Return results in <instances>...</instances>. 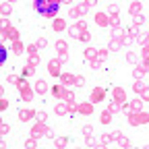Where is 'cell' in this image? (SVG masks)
<instances>
[{
	"mask_svg": "<svg viewBox=\"0 0 149 149\" xmlns=\"http://www.w3.org/2000/svg\"><path fill=\"white\" fill-rule=\"evenodd\" d=\"M100 143H102V147H108V145L112 143V135H110V133L102 135V141H100Z\"/></svg>",
	"mask_w": 149,
	"mask_h": 149,
	"instance_id": "cell-33",
	"label": "cell"
},
{
	"mask_svg": "<svg viewBox=\"0 0 149 149\" xmlns=\"http://www.w3.org/2000/svg\"><path fill=\"white\" fill-rule=\"evenodd\" d=\"M54 112H56L58 116H66V114H68V104H66L64 100H62V102H58V104L54 106Z\"/></svg>",
	"mask_w": 149,
	"mask_h": 149,
	"instance_id": "cell-11",
	"label": "cell"
},
{
	"mask_svg": "<svg viewBox=\"0 0 149 149\" xmlns=\"http://www.w3.org/2000/svg\"><path fill=\"white\" fill-rule=\"evenodd\" d=\"M112 95H114V102H116V104H124V102H126V91H124L122 87H114Z\"/></svg>",
	"mask_w": 149,
	"mask_h": 149,
	"instance_id": "cell-9",
	"label": "cell"
},
{
	"mask_svg": "<svg viewBox=\"0 0 149 149\" xmlns=\"http://www.w3.org/2000/svg\"><path fill=\"white\" fill-rule=\"evenodd\" d=\"M128 108H130V114H133V112H141L143 110V104H141V100H135V102L128 104Z\"/></svg>",
	"mask_w": 149,
	"mask_h": 149,
	"instance_id": "cell-22",
	"label": "cell"
},
{
	"mask_svg": "<svg viewBox=\"0 0 149 149\" xmlns=\"http://www.w3.org/2000/svg\"><path fill=\"white\" fill-rule=\"evenodd\" d=\"M2 37H4V40H10L13 44H15V42H21V40H19V31L6 21V19L2 21Z\"/></svg>",
	"mask_w": 149,
	"mask_h": 149,
	"instance_id": "cell-2",
	"label": "cell"
},
{
	"mask_svg": "<svg viewBox=\"0 0 149 149\" xmlns=\"http://www.w3.org/2000/svg\"><path fill=\"white\" fill-rule=\"evenodd\" d=\"M25 50H27V54H37V50H40V48H37L35 44H29V46H27Z\"/></svg>",
	"mask_w": 149,
	"mask_h": 149,
	"instance_id": "cell-48",
	"label": "cell"
},
{
	"mask_svg": "<svg viewBox=\"0 0 149 149\" xmlns=\"http://www.w3.org/2000/svg\"><path fill=\"white\" fill-rule=\"evenodd\" d=\"M83 4H85V8H93V6H95V4H97V2H95V0H85V2H83Z\"/></svg>",
	"mask_w": 149,
	"mask_h": 149,
	"instance_id": "cell-54",
	"label": "cell"
},
{
	"mask_svg": "<svg viewBox=\"0 0 149 149\" xmlns=\"http://www.w3.org/2000/svg\"><path fill=\"white\" fill-rule=\"evenodd\" d=\"M0 133H2V135L8 133V124H6V122H2V126H0Z\"/></svg>",
	"mask_w": 149,
	"mask_h": 149,
	"instance_id": "cell-57",
	"label": "cell"
},
{
	"mask_svg": "<svg viewBox=\"0 0 149 149\" xmlns=\"http://www.w3.org/2000/svg\"><path fill=\"white\" fill-rule=\"evenodd\" d=\"M58 62L60 64H66L68 62V54H58Z\"/></svg>",
	"mask_w": 149,
	"mask_h": 149,
	"instance_id": "cell-51",
	"label": "cell"
},
{
	"mask_svg": "<svg viewBox=\"0 0 149 149\" xmlns=\"http://www.w3.org/2000/svg\"><path fill=\"white\" fill-rule=\"evenodd\" d=\"M95 23L102 25V27H108V25H110V19H108L106 13H97V15H95Z\"/></svg>",
	"mask_w": 149,
	"mask_h": 149,
	"instance_id": "cell-13",
	"label": "cell"
},
{
	"mask_svg": "<svg viewBox=\"0 0 149 149\" xmlns=\"http://www.w3.org/2000/svg\"><path fill=\"white\" fill-rule=\"evenodd\" d=\"M66 50H68L66 42H62V40H58V42H56V52H58V54H66Z\"/></svg>",
	"mask_w": 149,
	"mask_h": 149,
	"instance_id": "cell-26",
	"label": "cell"
},
{
	"mask_svg": "<svg viewBox=\"0 0 149 149\" xmlns=\"http://www.w3.org/2000/svg\"><path fill=\"white\" fill-rule=\"evenodd\" d=\"M104 95H106V91H104L102 87H95V89L91 91V100H89V102H91V104H97V102L104 100Z\"/></svg>",
	"mask_w": 149,
	"mask_h": 149,
	"instance_id": "cell-10",
	"label": "cell"
},
{
	"mask_svg": "<svg viewBox=\"0 0 149 149\" xmlns=\"http://www.w3.org/2000/svg\"><path fill=\"white\" fill-rule=\"evenodd\" d=\"M133 74H135V79H141L143 74H147V66H141V64H137V66H135V72H133Z\"/></svg>",
	"mask_w": 149,
	"mask_h": 149,
	"instance_id": "cell-24",
	"label": "cell"
},
{
	"mask_svg": "<svg viewBox=\"0 0 149 149\" xmlns=\"http://www.w3.org/2000/svg\"><path fill=\"white\" fill-rule=\"evenodd\" d=\"M143 23H145L143 15H137V17H135V25H143Z\"/></svg>",
	"mask_w": 149,
	"mask_h": 149,
	"instance_id": "cell-56",
	"label": "cell"
},
{
	"mask_svg": "<svg viewBox=\"0 0 149 149\" xmlns=\"http://www.w3.org/2000/svg\"><path fill=\"white\" fill-rule=\"evenodd\" d=\"M85 58H87V60L97 58V50H95V48H87V50H85Z\"/></svg>",
	"mask_w": 149,
	"mask_h": 149,
	"instance_id": "cell-31",
	"label": "cell"
},
{
	"mask_svg": "<svg viewBox=\"0 0 149 149\" xmlns=\"http://www.w3.org/2000/svg\"><path fill=\"white\" fill-rule=\"evenodd\" d=\"M83 83H85V79L81 77V74H74V85H77V87H81Z\"/></svg>",
	"mask_w": 149,
	"mask_h": 149,
	"instance_id": "cell-49",
	"label": "cell"
},
{
	"mask_svg": "<svg viewBox=\"0 0 149 149\" xmlns=\"http://www.w3.org/2000/svg\"><path fill=\"white\" fill-rule=\"evenodd\" d=\"M0 60H2V62L6 60V52H4V50H0Z\"/></svg>",
	"mask_w": 149,
	"mask_h": 149,
	"instance_id": "cell-59",
	"label": "cell"
},
{
	"mask_svg": "<svg viewBox=\"0 0 149 149\" xmlns=\"http://www.w3.org/2000/svg\"><path fill=\"white\" fill-rule=\"evenodd\" d=\"M35 116V112L33 110H21V112H19V118H21L23 122H27L29 118H33Z\"/></svg>",
	"mask_w": 149,
	"mask_h": 149,
	"instance_id": "cell-18",
	"label": "cell"
},
{
	"mask_svg": "<svg viewBox=\"0 0 149 149\" xmlns=\"http://www.w3.org/2000/svg\"><path fill=\"white\" fill-rule=\"evenodd\" d=\"M62 100H64L66 104H70V102H77V100H74V93H72V91H68V89L64 91V97H62Z\"/></svg>",
	"mask_w": 149,
	"mask_h": 149,
	"instance_id": "cell-36",
	"label": "cell"
},
{
	"mask_svg": "<svg viewBox=\"0 0 149 149\" xmlns=\"http://www.w3.org/2000/svg\"><path fill=\"white\" fill-rule=\"evenodd\" d=\"M85 13H87V8H85L83 2H81V4H72V8H68V15H70L72 19H81Z\"/></svg>",
	"mask_w": 149,
	"mask_h": 149,
	"instance_id": "cell-6",
	"label": "cell"
},
{
	"mask_svg": "<svg viewBox=\"0 0 149 149\" xmlns=\"http://www.w3.org/2000/svg\"><path fill=\"white\" fill-rule=\"evenodd\" d=\"M6 81H8V83H15V85H17V83L21 81V79H19V77H15V74H8V77H6Z\"/></svg>",
	"mask_w": 149,
	"mask_h": 149,
	"instance_id": "cell-53",
	"label": "cell"
},
{
	"mask_svg": "<svg viewBox=\"0 0 149 149\" xmlns=\"http://www.w3.org/2000/svg\"><path fill=\"white\" fill-rule=\"evenodd\" d=\"M17 87H19V93H21V97L25 100V102H31L33 100V91H31V87H29V83L27 81H19L17 83Z\"/></svg>",
	"mask_w": 149,
	"mask_h": 149,
	"instance_id": "cell-4",
	"label": "cell"
},
{
	"mask_svg": "<svg viewBox=\"0 0 149 149\" xmlns=\"http://www.w3.org/2000/svg\"><path fill=\"white\" fill-rule=\"evenodd\" d=\"M108 19H110V25H112V27H120V19H118V15H110Z\"/></svg>",
	"mask_w": 149,
	"mask_h": 149,
	"instance_id": "cell-38",
	"label": "cell"
},
{
	"mask_svg": "<svg viewBox=\"0 0 149 149\" xmlns=\"http://www.w3.org/2000/svg\"><path fill=\"white\" fill-rule=\"evenodd\" d=\"M149 122V116H147V112L141 110V112H133V114H128V124H133V126H139V124H147Z\"/></svg>",
	"mask_w": 149,
	"mask_h": 149,
	"instance_id": "cell-3",
	"label": "cell"
},
{
	"mask_svg": "<svg viewBox=\"0 0 149 149\" xmlns=\"http://www.w3.org/2000/svg\"><path fill=\"white\" fill-rule=\"evenodd\" d=\"M85 145H87V147H93V149H97V147H102V143H100V141H95V139H93V135H91V137H87Z\"/></svg>",
	"mask_w": 149,
	"mask_h": 149,
	"instance_id": "cell-29",
	"label": "cell"
},
{
	"mask_svg": "<svg viewBox=\"0 0 149 149\" xmlns=\"http://www.w3.org/2000/svg\"><path fill=\"white\" fill-rule=\"evenodd\" d=\"M112 135V141H118L120 137H122V133H120V130H114V133H110Z\"/></svg>",
	"mask_w": 149,
	"mask_h": 149,
	"instance_id": "cell-55",
	"label": "cell"
},
{
	"mask_svg": "<svg viewBox=\"0 0 149 149\" xmlns=\"http://www.w3.org/2000/svg\"><path fill=\"white\" fill-rule=\"evenodd\" d=\"M116 143H118V147H122V149H128V147H133V143H130V141H128L124 135H122V137H120Z\"/></svg>",
	"mask_w": 149,
	"mask_h": 149,
	"instance_id": "cell-28",
	"label": "cell"
},
{
	"mask_svg": "<svg viewBox=\"0 0 149 149\" xmlns=\"http://www.w3.org/2000/svg\"><path fill=\"white\" fill-rule=\"evenodd\" d=\"M46 44H48V40H46V37H40V40L35 42V46H37V48H46Z\"/></svg>",
	"mask_w": 149,
	"mask_h": 149,
	"instance_id": "cell-50",
	"label": "cell"
},
{
	"mask_svg": "<svg viewBox=\"0 0 149 149\" xmlns=\"http://www.w3.org/2000/svg\"><path fill=\"white\" fill-rule=\"evenodd\" d=\"M77 112H81V114H85V116H89V114H93V104L91 102H85V104H79V110Z\"/></svg>",
	"mask_w": 149,
	"mask_h": 149,
	"instance_id": "cell-12",
	"label": "cell"
},
{
	"mask_svg": "<svg viewBox=\"0 0 149 149\" xmlns=\"http://www.w3.org/2000/svg\"><path fill=\"white\" fill-rule=\"evenodd\" d=\"M81 130H83V135H85V139L93 135V126H91V124H83V128H81Z\"/></svg>",
	"mask_w": 149,
	"mask_h": 149,
	"instance_id": "cell-37",
	"label": "cell"
},
{
	"mask_svg": "<svg viewBox=\"0 0 149 149\" xmlns=\"http://www.w3.org/2000/svg\"><path fill=\"white\" fill-rule=\"evenodd\" d=\"M133 42H135V40H133V37H130L128 33H124V37H122V40H120V44H122V46H130V44H133Z\"/></svg>",
	"mask_w": 149,
	"mask_h": 149,
	"instance_id": "cell-42",
	"label": "cell"
},
{
	"mask_svg": "<svg viewBox=\"0 0 149 149\" xmlns=\"http://www.w3.org/2000/svg\"><path fill=\"white\" fill-rule=\"evenodd\" d=\"M106 58H108V50H97V60H102V62H104Z\"/></svg>",
	"mask_w": 149,
	"mask_h": 149,
	"instance_id": "cell-46",
	"label": "cell"
},
{
	"mask_svg": "<svg viewBox=\"0 0 149 149\" xmlns=\"http://www.w3.org/2000/svg\"><path fill=\"white\" fill-rule=\"evenodd\" d=\"M108 112H110V114H116V112H120V104H116L114 100H112V102L108 104Z\"/></svg>",
	"mask_w": 149,
	"mask_h": 149,
	"instance_id": "cell-30",
	"label": "cell"
},
{
	"mask_svg": "<svg viewBox=\"0 0 149 149\" xmlns=\"http://www.w3.org/2000/svg\"><path fill=\"white\" fill-rule=\"evenodd\" d=\"M46 137H50V139H54V133H52V128H48V130H46Z\"/></svg>",
	"mask_w": 149,
	"mask_h": 149,
	"instance_id": "cell-60",
	"label": "cell"
},
{
	"mask_svg": "<svg viewBox=\"0 0 149 149\" xmlns=\"http://www.w3.org/2000/svg\"><path fill=\"white\" fill-rule=\"evenodd\" d=\"M126 60H128L130 64H137V56H135V52H128V54H126Z\"/></svg>",
	"mask_w": 149,
	"mask_h": 149,
	"instance_id": "cell-47",
	"label": "cell"
},
{
	"mask_svg": "<svg viewBox=\"0 0 149 149\" xmlns=\"http://www.w3.org/2000/svg\"><path fill=\"white\" fill-rule=\"evenodd\" d=\"M128 35L133 37V40L137 42L139 37H141V31H139V25H130V29H128Z\"/></svg>",
	"mask_w": 149,
	"mask_h": 149,
	"instance_id": "cell-20",
	"label": "cell"
},
{
	"mask_svg": "<svg viewBox=\"0 0 149 149\" xmlns=\"http://www.w3.org/2000/svg\"><path fill=\"white\" fill-rule=\"evenodd\" d=\"M37 62H40V54H29V60H27V64L37 66Z\"/></svg>",
	"mask_w": 149,
	"mask_h": 149,
	"instance_id": "cell-39",
	"label": "cell"
},
{
	"mask_svg": "<svg viewBox=\"0 0 149 149\" xmlns=\"http://www.w3.org/2000/svg\"><path fill=\"white\" fill-rule=\"evenodd\" d=\"M83 31H87V23L85 21H79L77 25H72V27H68V33L74 37V40H81V35H83Z\"/></svg>",
	"mask_w": 149,
	"mask_h": 149,
	"instance_id": "cell-5",
	"label": "cell"
},
{
	"mask_svg": "<svg viewBox=\"0 0 149 149\" xmlns=\"http://www.w3.org/2000/svg\"><path fill=\"white\" fill-rule=\"evenodd\" d=\"M118 13H120L118 4H110V6H108V15H118Z\"/></svg>",
	"mask_w": 149,
	"mask_h": 149,
	"instance_id": "cell-45",
	"label": "cell"
},
{
	"mask_svg": "<svg viewBox=\"0 0 149 149\" xmlns=\"http://www.w3.org/2000/svg\"><path fill=\"white\" fill-rule=\"evenodd\" d=\"M35 72V66L33 64H25L23 66V74H25V77H29V74H33Z\"/></svg>",
	"mask_w": 149,
	"mask_h": 149,
	"instance_id": "cell-40",
	"label": "cell"
},
{
	"mask_svg": "<svg viewBox=\"0 0 149 149\" xmlns=\"http://www.w3.org/2000/svg\"><path fill=\"white\" fill-rule=\"evenodd\" d=\"M35 118H37V122H44V124H46L48 114H46V112H35Z\"/></svg>",
	"mask_w": 149,
	"mask_h": 149,
	"instance_id": "cell-41",
	"label": "cell"
},
{
	"mask_svg": "<svg viewBox=\"0 0 149 149\" xmlns=\"http://www.w3.org/2000/svg\"><path fill=\"white\" fill-rule=\"evenodd\" d=\"M60 68H62V64L58 62V58H52V60L48 62V72L52 74V77H58V74H62Z\"/></svg>",
	"mask_w": 149,
	"mask_h": 149,
	"instance_id": "cell-7",
	"label": "cell"
},
{
	"mask_svg": "<svg viewBox=\"0 0 149 149\" xmlns=\"http://www.w3.org/2000/svg\"><path fill=\"white\" fill-rule=\"evenodd\" d=\"M54 147H56V149L68 147V139H66V137H54Z\"/></svg>",
	"mask_w": 149,
	"mask_h": 149,
	"instance_id": "cell-15",
	"label": "cell"
},
{
	"mask_svg": "<svg viewBox=\"0 0 149 149\" xmlns=\"http://www.w3.org/2000/svg\"><path fill=\"white\" fill-rule=\"evenodd\" d=\"M46 89H48V83H46V81H42V79H40V81L35 83V91L40 93V95H44V93H46Z\"/></svg>",
	"mask_w": 149,
	"mask_h": 149,
	"instance_id": "cell-21",
	"label": "cell"
},
{
	"mask_svg": "<svg viewBox=\"0 0 149 149\" xmlns=\"http://www.w3.org/2000/svg\"><path fill=\"white\" fill-rule=\"evenodd\" d=\"M64 91H66V87H64V85H54V87H52L54 97H58V100H62V97H64Z\"/></svg>",
	"mask_w": 149,
	"mask_h": 149,
	"instance_id": "cell-16",
	"label": "cell"
},
{
	"mask_svg": "<svg viewBox=\"0 0 149 149\" xmlns=\"http://www.w3.org/2000/svg\"><path fill=\"white\" fill-rule=\"evenodd\" d=\"M64 27H66V23L62 21V19H54V23H52V29L54 31H62Z\"/></svg>",
	"mask_w": 149,
	"mask_h": 149,
	"instance_id": "cell-25",
	"label": "cell"
},
{
	"mask_svg": "<svg viewBox=\"0 0 149 149\" xmlns=\"http://www.w3.org/2000/svg\"><path fill=\"white\" fill-rule=\"evenodd\" d=\"M81 42H91V33H89V31H83V35H81Z\"/></svg>",
	"mask_w": 149,
	"mask_h": 149,
	"instance_id": "cell-52",
	"label": "cell"
},
{
	"mask_svg": "<svg viewBox=\"0 0 149 149\" xmlns=\"http://www.w3.org/2000/svg\"><path fill=\"white\" fill-rule=\"evenodd\" d=\"M108 50H110V52H118V50H122V44H120L118 40H110V42H108Z\"/></svg>",
	"mask_w": 149,
	"mask_h": 149,
	"instance_id": "cell-19",
	"label": "cell"
},
{
	"mask_svg": "<svg viewBox=\"0 0 149 149\" xmlns=\"http://www.w3.org/2000/svg\"><path fill=\"white\" fill-rule=\"evenodd\" d=\"M128 13L133 15V17H137V15H141V2H133L128 6Z\"/></svg>",
	"mask_w": 149,
	"mask_h": 149,
	"instance_id": "cell-23",
	"label": "cell"
},
{
	"mask_svg": "<svg viewBox=\"0 0 149 149\" xmlns=\"http://www.w3.org/2000/svg\"><path fill=\"white\" fill-rule=\"evenodd\" d=\"M6 108H8V102L2 97V100H0V110H6Z\"/></svg>",
	"mask_w": 149,
	"mask_h": 149,
	"instance_id": "cell-58",
	"label": "cell"
},
{
	"mask_svg": "<svg viewBox=\"0 0 149 149\" xmlns=\"http://www.w3.org/2000/svg\"><path fill=\"white\" fill-rule=\"evenodd\" d=\"M0 8H2V17L6 19V17L10 15V10H13V4H10V2H2V4H0Z\"/></svg>",
	"mask_w": 149,
	"mask_h": 149,
	"instance_id": "cell-27",
	"label": "cell"
},
{
	"mask_svg": "<svg viewBox=\"0 0 149 149\" xmlns=\"http://www.w3.org/2000/svg\"><path fill=\"white\" fill-rule=\"evenodd\" d=\"M25 147H27V149H35V147H37V139H35V137H29V139L25 141Z\"/></svg>",
	"mask_w": 149,
	"mask_h": 149,
	"instance_id": "cell-34",
	"label": "cell"
},
{
	"mask_svg": "<svg viewBox=\"0 0 149 149\" xmlns=\"http://www.w3.org/2000/svg\"><path fill=\"white\" fill-rule=\"evenodd\" d=\"M110 120H112V114H110V112H108V110L102 112V122H104V124H110Z\"/></svg>",
	"mask_w": 149,
	"mask_h": 149,
	"instance_id": "cell-44",
	"label": "cell"
},
{
	"mask_svg": "<svg viewBox=\"0 0 149 149\" xmlns=\"http://www.w3.org/2000/svg\"><path fill=\"white\" fill-rule=\"evenodd\" d=\"M23 50H25V48H23L21 42H15V44H13V52H15L17 56H19V54H23Z\"/></svg>",
	"mask_w": 149,
	"mask_h": 149,
	"instance_id": "cell-35",
	"label": "cell"
},
{
	"mask_svg": "<svg viewBox=\"0 0 149 149\" xmlns=\"http://www.w3.org/2000/svg\"><path fill=\"white\" fill-rule=\"evenodd\" d=\"M60 79H62V85H64V87L74 85V74H70V72H62V74H60Z\"/></svg>",
	"mask_w": 149,
	"mask_h": 149,
	"instance_id": "cell-14",
	"label": "cell"
},
{
	"mask_svg": "<svg viewBox=\"0 0 149 149\" xmlns=\"http://www.w3.org/2000/svg\"><path fill=\"white\" fill-rule=\"evenodd\" d=\"M122 37H124V29L122 27H112V40H122Z\"/></svg>",
	"mask_w": 149,
	"mask_h": 149,
	"instance_id": "cell-17",
	"label": "cell"
},
{
	"mask_svg": "<svg viewBox=\"0 0 149 149\" xmlns=\"http://www.w3.org/2000/svg\"><path fill=\"white\" fill-rule=\"evenodd\" d=\"M87 62H89L91 68H102V60H97V58H91V60H87Z\"/></svg>",
	"mask_w": 149,
	"mask_h": 149,
	"instance_id": "cell-43",
	"label": "cell"
},
{
	"mask_svg": "<svg viewBox=\"0 0 149 149\" xmlns=\"http://www.w3.org/2000/svg\"><path fill=\"white\" fill-rule=\"evenodd\" d=\"M46 130H48V126H46L44 122H37V124H33V126H31V137L40 139L42 135H46Z\"/></svg>",
	"mask_w": 149,
	"mask_h": 149,
	"instance_id": "cell-8",
	"label": "cell"
},
{
	"mask_svg": "<svg viewBox=\"0 0 149 149\" xmlns=\"http://www.w3.org/2000/svg\"><path fill=\"white\" fill-rule=\"evenodd\" d=\"M58 6H60V2H48V0H37L35 2V8L46 17H54L58 13Z\"/></svg>",
	"mask_w": 149,
	"mask_h": 149,
	"instance_id": "cell-1",
	"label": "cell"
},
{
	"mask_svg": "<svg viewBox=\"0 0 149 149\" xmlns=\"http://www.w3.org/2000/svg\"><path fill=\"white\" fill-rule=\"evenodd\" d=\"M145 89H147V85H145L141 79H137V81H135V91H137V93H141V91H145Z\"/></svg>",
	"mask_w": 149,
	"mask_h": 149,
	"instance_id": "cell-32",
	"label": "cell"
}]
</instances>
